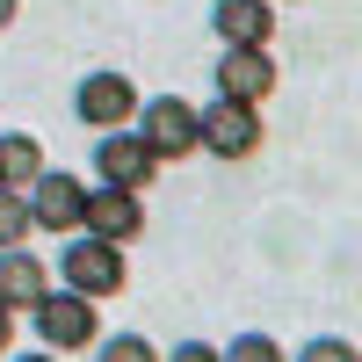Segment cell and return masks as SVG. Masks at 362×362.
<instances>
[{
	"instance_id": "1",
	"label": "cell",
	"mask_w": 362,
	"mask_h": 362,
	"mask_svg": "<svg viewBox=\"0 0 362 362\" xmlns=\"http://www.w3.org/2000/svg\"><path fill=\"white\" fill-rule=\"evenodd\" d=\"M261 138H268V124H261V109H247V102L218 95V102L196 109V153H210V160H254Z\"/></svg>"
},
{
	"instance_id": "2",
	"label": "cell",
	"mask_w": 362,
	"mask_h": 362,
	"mask_svg": "<svg viewBox=\"0 0 362 362\" xmlns=\"http://www.w3.org/2000/svg\"><path fill=\"white\" fill-rule=\"evenodd\" d=\"M29 319H37V341L51 355H80V348L102 341V312H95V297H80V290H44Z\"/></svg>"
},
{
	"instance_id": "3",
	"label": "cell",
	"mask_w": 362,
	"mask_h": 362,
	"mask_svg": "<svg viewBox=\"0 0 362 362\" xmlns=\"http://www.w3.org/2000/svg\"><path fill=\"white\" fill-rule=\"evenodd\" d=\"M58 283L80 290V297H116L131 283V268H124V247H109V239H66L58 247Z\"/></svg>"
},
{
	"instance_id": "4",
	"label": "cell",
	"mask_w": 362,
	"mask_h": 362,
	"mask_svg": "<svg viewBox=\"0 0 362 362\" xmlns=\"http://www.w3.org/2000/svg\"><path fill=\"white\" fill-rule=\"evenodd\" d=\"M131 124H138V145H145L153 160H167V167L196 153V102H181V95H153V102H138Z\"/></svg>"
},
{
	"instance_id": "5",
	"label": "cell",
	"mask_w": 362,
	"mask_h": 362,
	"mask_svg": "<svg viewBox=\"0 0 362 362\" xmlns=\"http://www.w3.org/2000/svg\"><path fill=\"white\" fill-rule=\"evenodd\" d=\"M73 116H80V124H95V138H102V131H124L131 116H138V87H131L124 73H87V80L73 87Z\"/></svg>"
},
{
	"instance_id": "6",
	"label": "cell",
	"mask_w": 362,
	"mask_h": 362,
	"mask_svg": "<svg viewBox=\"0 0 362 362\" xmlns=\"http://www.w3.org/2000/svg\"><path fill=\"white\" fill-rule=\"evenodd\" d=\"M80 232L87 239H109V247H131V239L145 232V203L138 189H87V210H80Z\"/></svg>"
},
{
	"instance_id": "7",
	"label": "cell",
	"mask_w": 362,
	"mask_h": 362,
	"mask_svg": "<svg viewBox=\"0 0 362 362\" xmlns=\"http://www.w3.org/2000/svg\"><path fill=\"white\" fill-rule=\"evenodd\" d=\"M80 210H87V181L58 174V167L29 181V218H37L51 239H73V232H80Z\"/></svg>"
},
{
	"instance_id": "8",
	"label": "cell",
	"mask_w": 362,
	"mask_h": 362,
	"mask_svg": "<svg viewBox=\"0 0 362 362\" xmlns=\"http://www.w3.org/2000/svg\"><path fill=\"white\" fill-rule=\"evenodd\" d=\"M276 87H283V66H276L268 51H225V58H218V95H225V102L261 109Z\"/></svg>"
},
{
	"instance_id": "9",
	"label": "cell",
	"mask_w": 362,
	"mask_h": 362,
	"mask_svg": "<svg viewBox=\"0 0 362 362\" xmlns=\"http://www.w3.org/2000/svg\"><path fill=\"white\" fill-rule=\"evenodd\" d=\"M95 174L109 189H145V181H160V160L138 145V131H102L95 138Z\"/></svg>"
},
{
	"instance_id": "10",
	"label": "cell",
	"mask_w": 362,
	"mask_h": 362,
	"mask_svg": "<svg viewBox=\"0 0 362 362\" xmlns=\"http://www.w3.org/2000/svg\"><path fill=\"white\" fill-rule=\"evenodd\" d=\"M210 29H218L225 51H268L276 8H268V0H218V8H210Z\"/></svg>"
},
{
	"instance_id": "11",
	"label": "cell",
	"mask_w": 362,
	"mask_h": 362,
	"mask_svg": "<svg viewBox=\"0 0 362 362\" xmlns=\"http://www.w3.org/2000/svg\"><path fill=\"white\" fill-rule=\"evenodd\" d=\"M44 290H51V276H44L37 254H22V247L0 254V305H8V312H37Z\"/></svg>"
},
{
	"instance_id": "12",
	"label": "cell",
	"mask_w": 362,
	"mask_h": 362,
	"mask_svg": "<svg viewBox=\"0 0 362 362\" xmlns=\"http://www.w3.org/2000/svg\"><path fill=\"white\" fill-rule=\"evenodd\" d=\"M44 174V145L29 138V131H0V189H29V181Z\"/></svg>"
},
{
	"instance_id": "13",
	"label": "cell",
	"mask_w": 362,
	"mask_h": 362,
	"mask_svg": "<svg viewBox=\"0 0 362 362\" xmlns=\"http://www.w3.org/2000/svg\"><path fill=\"white\" fill-rule=\"evenodd\" d=\"M29 232H37V218H29V196L0 189V254H8V247H22Z\"/></svg>"
},
{
	"instance_id": "14",
	"label": "cell",
	"mask_w": 362,
	"mask_h": 362,
	"mask_svg": "<svg viewBox=\"0 0 362 362\" xmlns=\"http://www.w3.org/2000/svg\"><path fill=\"white\" fill-rule=\"evenodd\" d=\"M95 362H160V348L145 341V334H109V348H102Z\"/></svg>"
},
{
	"instance_id": "15",
	"label": "cell",
	"mask_w": 362,
	"mask_h": 362,
	"mask_svg": "<svg viewBox=\"0 0 362 362\" xmlns=\"http://www.w3.org/2000/svg\"><path fill=\"white\" fill-rule=\"evenodd\" d=\"M218 355H225V362H283V348L268 341V334H239V341H225Z\"/></svg>"
},
{
	"instance_id": "16",
	"label": "cell",
	"mask_w": 362,
	"mask_h": 362,
	"mask_svg": "<svg viewBox=\"0 0 362 362\" xmlns=\"http://www.w3.org/2000/svg\"><path fill=\"white\" fill-rule=\"evenodd\" d=\"M297 362H362V348H355V341H341V334H319V341L297 348Z\"/></svg>"
},
{
	"instance_id": "17",
	"label": "cell",
	"mask_w": 362,
	"mask_h": 362,
	"mask_svg": "<svg viewBox=\"0 0 362 362\" xmlns=\"http://www.w3.org/2000/svg\"><path fill=\"white\" fill-rule=\"evenodd\" d=\"M167 362H225L210 341H181V348H167Z\"/></svg>"
},
{
	"instance_id": "18",
	"label": "cell",
	"mask_w": 362,
	"mask_h": 362,
	"mask_svg": "<svg viewBox=\"0 0 362 362\" xmlns=\"http://www.w3.org/2000/svg\"><path fill=\"white\" fill-rule=\"evenodd\" d=\"M8 348H15V312L0 305V355H8Z\"/></svg>"
},
{
	"instance_id": "19",
	"label": "cell",
	"mask_w": 362,
	"mask_h": 362,
	"mask_svg": "<svg viewBox=\"0 0 362 362\" xmlns=\"http://www.w3.org/2000/svg\"><path fill=\"white\" fill-rule=\"evenodd\" d=\"M15 8H22V0H0V29H8V22H15Z\"/></svg>"
},
{
	"instance_id": "20",
	"label": "cell",
	"mask_w": 362,
	"mask_h": 362,
	"mask_svg": "<svg viewBox=\"0 0 362 362\" xmlns=\"http://www.w3.org/2000/svg\"><path fill=\"white\" fill-rule=\"evenodd\" d=\"M8 362H58V355H51V348H44V355H8Z\"/></svg>"
},
{
	"instance_id": "21",
	"label": "cell",
	"mask_w": 362,
	"mask_h": 362,
	"mask_svg": "<svg viewBox=\"0 0 362 362\" xmlns=\"http://www.w3.org/2000/svg\"><path fill=\"white\" fill-rule=\"evenodd\" d=\"M268 8H283V0H268Z\"/></svg>"
}]
</instances>
